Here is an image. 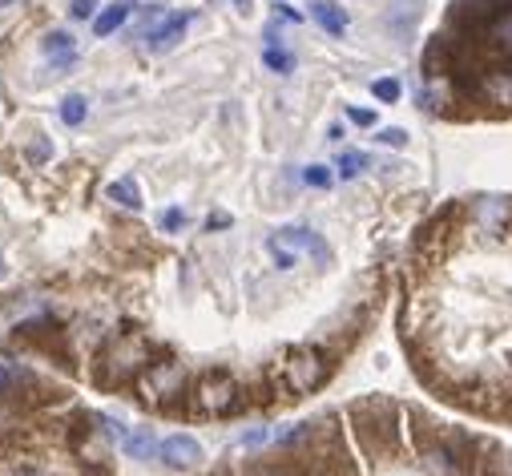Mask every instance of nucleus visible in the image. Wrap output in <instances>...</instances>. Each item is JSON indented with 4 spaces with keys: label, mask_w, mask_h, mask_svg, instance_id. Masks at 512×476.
<instances>
[{
    "label": "nucleus",
    "mask_w": 512,
    "mask_h": 476,
    "mask_svg": "<svg viewBox=\"0 0 512 476\" xmlns=\"http://www.w3.org/2000/svg\"><path fill=\"white\" fill-rule=\"evenodd\" d=\"M416 101L436 122H512V0H448L420 49Z\"/></svg>",
    "instance_id": "2"
},
{
    "label": "nucleus",
    "mask_w": 512,
    "mask_h": 476,
    "mask_svg": "<svg viewBox=\"0 0 512 476\" xmlns=\"http://www.w3.org/2000/svg\"><path fill=\"white\" fill-rule=\"evenodd\" d=\"M400 343L432 396L512 424V194L448 198L412 230Z\"/></svg>",
    "instance_id": "1"
},
{
    "label": "nucleus",
    "mask_w": 512,
    "mask_h": 476,
    "mask_svg": "<svg viewBox=\"0 0 512 476\" xmlns=\"http://www.w3.org/2000/svg\"><path fill=\"white\" fill-rule=\"evenodd\" d=\"M49 154H53V146H49V142H33V146H29V162H33V166H41Z\"/></svg>",
    "instance_id": "12"
},
{
    "label": "nucleus",
    "mask_w": 512,
    "mask_h": 476,
    "mask_svg": "<svg viewBox=\"0 0 512 476\" xmlns=\"http://www.w3.org/2000/svg\"><path fill=\"white\" fill-rule=\"evenodd\" d=\"M158 456L170 464V468H194L198 460H202V444L194 440V436H166L162 440V448H158Z\"/></svg>",
    "instance_id": "3"
},
{
    "label": "nucleus",
    "mask_w": 512,
    "mask_h": 476,
    "mask_svg": "<svg viewBox=\"0 0 512 476\" xmlns=\"http://www.w3.org/2000/svg\"><path fill=\"white\" fill-rule=\"evenodd\" d=\"M267 440H275V432H271V428H254V432H242V448H259V444H267Z\"/></svg>",
    "instance_id": "11"
},
{
    "label": "nucleus",
    "mask_w": 512,
    "mask_h": 476,
    "mask_svg": "<svg viewBox=\"0 0 512 476\" xmlns=\"http://www.w3.org/2000/svg\"><path fill=\"white\" fill-rule=\"evenodd\" d=\"M130 13H134L130 0H113V5H105V13H97V17H93V33H97V37L117 33L125 21H130Z\"/></svg>",
    "instance_id": "4"
},
{
    "label": "nucleus",
    "mask_w": 512,
    "mask_h": 476,
    "mask_svg": "<svg viewBox=\"0 0 512 476\" xmlns=\"http://www.w3.org/2000/svg\"><path fill=\"white\" fill-rule=\"evenodd\" d=\"M109 198H113V202H121L125 210H142V194H138L134 178H121V182H113V186H109Z\"/></svg>",
    "instance_id": "6"
},
{
    "label": "nucleus",
    "mask_w": 512,
    "mask_h": 476,
    "mask_svg": "<svg viewBox=\"0 0 512 476\" xmlns=\"http://www.w3.org/2000/svg\"><path fill=\"white\" fill-rule=\"evenodd\" d=\"M13 384H17V376L0 364V400H9V392H13Z\"/></svg>",
    "instance_id": "13"
},
{
    "label": "nucleus",
    "mask_w": 512,
    "mask_h": 476,
    "mask_svg": "<svg viewBox=\"0 0 512 476\" xmlns=\"http://www.w3.org/2000/svg\"><path fill=\"white\" fill-rule=\"evenodd\" d=\"M69 17H73V21L97 17V0H69Z\"/></svg>",
    "instance_id": "10"
},
{
    "label": "nucleus",
    "mask_w": 512,
    "mask_h": 476,
    "mask_svg": "<svg viewBox=\"0 0 512 476\" xmlns=\"http://www.w3.org/2000/svg\"><path fill=\"white\" fill-rule=\"evenodd\" d=\"M41 53H45V57H61V53H73V37H69L65 29H53V33H45V41H41Z\"/></svg>",
    "instance_id": "8"
},
{
    "label": "nucleus",
    "mask_w": 512,
    "mask_h": 476,
    "mask_svg": "<svg viewBox=\"0 0 512 476\" xmlns=\"http://www.w3.org/2000/svg\"><path fill=\"white\" fill-rule=\"evenodd\" d=\"M158 226H162V234H178V230L186 226V210H182V206H166V210L158 214Z\"/></svg>",
    "instance_id": "9"
},
{
    "label": "nucleus",
    "mask_w": 512,
    "mask_h": 476,
    "mask_svg": "<svg viewBox=\"0 0 512 476\" xmlns=\"http://www.w3.org/2000/svg\"><path fill=\"white\" fill-rule=\"evenodd\" d=\"M158 448H162V444L154 440L150 428H138V432H130V436L121 440V452H125V456H134V460H150Z\"/></svg>",
    "instance_id": "5"
},
{
    "label": "nucleus",
    "mask_w": 512,
    "mask_h": 476,
    "mask_svg": "<svg viewBox=\"0 0 512 476\" xmlns=\"http://www.w3.org/2000/svg\"><path fill=\"white\" fill-rule=\"evenodd\" d=\"M9 275V267H5V259H0V279H5Z\"/></svg>",
    "instance_id": "14"
},
{
    "label": "nucleus",
    "mask_w": 512,
    "mask_h": 476,
    "mask_svg": "<svg viewBox=\"0 0 512 476\" xmlns=\"http://www.w3.org/2000/svg\"><path fill=\"white\" fill-rule=\"evenodd\" d=\"M85 117H89V101H85L81 93H73V97L61 101V122H65V126H81Z\"/></svg>",
    "instance_id": "7"
}]
</instances>
